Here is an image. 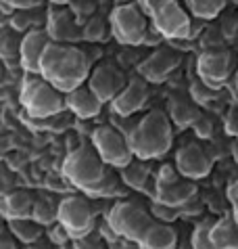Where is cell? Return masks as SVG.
Here are the masks:
<instances>
[{
    "mask_svg": "<svg viewBox=\"0 0 238 249\" xmlns=\"http://www.w3.org/2000/svg\"><path fill=\"white\" fill-rule=\"evenodd\" d=\"M90 71H92V65L82 48L75 44L51 42L42 54L38 75L51 82L63 94H67L84 86V82H88Z\"/></svg>",
    "mask_w": 238,
    "mask_h": 249,
    "instance_id": "1",
    "label": "cell"
},
{
    "mask_svg": "<svg viewBox=\"0 0 238 249\" xmlns=\"http://www.w3.org/2000/svg\"><path fill=\"white\" fill-rule=\"evenodd\" d=\"M130 149L136 159L151 161V159L163 157L171 149L173 128L165 111L153 109L136 122L134 130L128 134Z\"/></svg>",
    "mask_w": 238,
    "mask_h": 249,
    "instance_id": "2",
    "label": "cell"
},
{
    "mask_svg": "<svg viewBox=\"0 0 238 249\" xmlns=\"http://www.w3.org/2000/svg\"><path fill=\"white\" fill-rule=\"evenodd\" d=\"M61 170L63 178L84 193L102 180L109 172V165L99 157L92 144H80L73 151H69V155L63 159Z\"/></svg>",
    "mask_w": 238,
    "mask_h": 249,
    "instance_id": "3",
    "label": "cell"
},
{
    "mask_svg": "<svg viewBox=\"0 0 238 249\" xmlns=\"http://www.w3.org/2000/svg\"><path fill=\"white\" fill-rule=\"evenodd\" d=\"M21 105L27 115L36 120H48L65 109V94L46 82L42 75H32L21 88Z\"/></svg>",
    "mask_w": 238,
    "mask_h": 249,
    "instance_id": "4",
    "label": "cell"
},
{
    "mask_svg": "<svg viewBox=\"0 0 238 249\" xmlns=\"http://www.w3.org/2000/svg\"><path fill=\"white\" fill-rule=\"evenodd\" d=\"M109 226L115 231L117 237L134 241V243H142L146 231L155 222L151 212H146L142 205L136 201H117L109 210L107 218Z\"/></svg>",
    "mask_w": 238,
    "mask_h": 249,
    "instance_id": "5",
    "label": "cell"
},
{
    "mask_svg": "<svg viewBox=\"0 0 238 249\" xmlns=\"http://www.w3.org/2000/svg\"><path fill=\"white\" fill-rule=\"evenodd\" d=\"M109 30L113 38L123 46H138L144 44V38L149 34V17L136 2L130 4H115V9L109 15Z\"/></svg>",
    "mask_w": 238,
    "mask_h": 249,
    "instance_id": "6",
    "label": "cell"
},
{
    "mask_svg": "<svg viewBox=\"0 0 238 249\" xmlns=\"http://www.w3.org/2000/svg\"><path fill=\"white\" fill-rule=\"evenodd\" d=\"M90 144L109 168L121 170L136 159L130 149L128 136L113 126H96L92 130V136H90Z\"/></svg>",
    "mask_w": 238,
    "mask_h": 249,
    "instance_id": "7",
    "label": "cell"
},
{
    "mask_svg": "<svg viewBox=\"0 0 238 249\" xmlns=\"http://www.w3.org/2000/svg\"><path fill=\"white\" fill-rule=\"evenodd\" d=\"M59 224L65 226L71 239H80L92 232L96 226V213L88 199L80 195H65L59 201Z\"/></svg>",
    "mask_w": 238,
    "mask_h": 249,
    "instance_id": "8",
    "label": "cell"
},
{
    "mask_svg": "<svg viewBox=\"0 0 238 249\" xmlns=\"http://www.w3.org/2000/svg\"><path fill=\"white\" fill-rule=\"evenodd\" d=\"M151 25L165 40H188L190 38L192 21L190 15L182 9L178 0H165L159 9L149 17Z\"/></svg>",
    "mask_w": 238,
    "mask_h": 249,
    "instance_id": "9",
    "label": "cell"
},
{
    "mask_svg": "<svg viewBox=\"0 0 238 249\" xmlns=\"http://www.w3.org/2000/svg\"><path fill=\"white\" fill-rule=\"evenodd\" d=\"M234 73V54L226 48H209L197 59V78L207 86L221 90Z\"/></svg>",
    "mask_w": 238,
    "mask_h": 249,
    "instance_id": "10",
    "label": "cell"
},
{
    "mask_svg": "<svg viewBox=\"0 0 238 249\" xmlns=\"http://www.w3.org/2000/svg\"><path fill=\"white\" fill-rule=\"evenodd\" d=\"M213 155L201 142H186L176 151V168L186 180H203L213 170Z\"/></svg>",
    "mask_w": 238,
    "mask_h": 249,
    "instance_id": "11",
    "label": "cell"
},
{
    "mask_svg": "<svg viewBox=\"0 0 238 249\" xmlns=\"http://www.w3.org/2000/svg\"><path fill=\"white\" fill-rule=\"evenodd\" d=\"M180 63H182V57L178 51L161 46L157 51H153L149 57L138 65V73H140V78L144 82H149V84H163L180 67Z\"/></svg>",
    "mask_w": 238,
    "mask_h": 249,
    "instance_id": "12",
    "label": "cell"
},
{
    "mask_svg": "<svg viewBox=\"0 0 238 249\" xmlns=\"http://www.w3.org/2000/svg\"><path fill=\"white\" fill-rule=\"evenodd\" d=\"M128 84V78L113 63H101L92 67L88 75V88L101 99V103H111Z\"/></svg>",
    "mask_w": 238,
    "mask_h": 249,
    "instance_id": "13",
    "label": "cell"
},
{
    "mask_svg": "<svg viewBox=\"0 0 238 249\" xmlns=\"http://www.w3.org/2000/svg\"><path fill=\"white\" fill-rule=\"evenodd\" d=\"M46 34L52 42L61 44H75L82 40V23L78 21V17L71 13V9H48L46 15Z\"/></svg>",
    "mask_w": 238,
    "mask_h": 249,
    "instance_id": "14",
    "label": "cell"
},
{
    "mask_svg": "<svg viewBox=\"0 0 238 249\" xmlns=\"http://www.w3.org/2000/svg\"><path fill=\"white\" fill-rule=\"evenodd\" d=\"M149 82H144L142 78H134L128 80V84L121 92H119L113 101H111V109L113 115H121V117H132L134 113L142 111L149 103Z\"/></svg>",
    "mask_w": 238,
    "mask_h": 249,
    "instance_id": "15",
    "label": "cell"
},
{
    "mask_svg": "<svg viewBox=\"0 0 238 249\" xmlns=\"http://www.w3.org/2000/svg\"><path fill=\"white\" fill-rule=\"evenodd\" d=\"M52 40L48 38V34L44 27H36L30 30L27 34L21 36V57H19V65L25 69L30 75H38L40 73V61L44 54L46 46Z\"/></svg>",
    "mask_w": 238,
    "mask_h": 249,
    "instance_id": "16",
    "label": "cell"
},
{
    "mask_svg": "<svg viewBox=\"0 0 238 249\" xmlns=\"http://www.w3.org/2000/svg\"><path fill=\"white\" fill-rule=\"evenodd\" d=\"M194 197H197V184L192 180H186V178H180V180L171 184L155 186V193H153V201L178 207V210L194 201Z\"/></svg>",
    "mask_w": 238,
    "mask_h": 249,
    "instance_id": "17",
    "label": "cell"
},
{
    "mask_svg": "<svg viewBox=\"0 0 238 249\" xmlns=\"http://www.w3.org/2000/svg\"><path fill=\"white\" fill-rule=\"evenodd\" d=\"M102 105L104 103H101V99L88 86H80L65 94V107L75 117H80V120H92V117H96L101 113Z\"/></svg>",
    "mask_w": 238,
    "mask_h": 249,
    "instance_id": "18",
    "label": "cell"
},
{
    "mask_svg": "<svg viewBox=\"0 0 238 249\" xmlns=\"http://www.w3.org/2000/svg\"><path fill=\"white\" fill-rule=\"evenodd\" d=\"M201 115L203 113H201L199 105L190 99V96L171 94L170 101H167V117H170V122L180 130L192 128L194 122H197Z\"/></svg>",
    "mask_w": 238,
    "mask_h": 249,
    "instance_id": "19",
    "label": "cell"
},
{
    "mask_svg": "<svg viewBox=\"0 0 238 249\" xmlns=\"http://www.w3.org/2000/svg\"><path fill=\"white\" fill-rule=\"evenodd\" d=\"M34 201L30 191L25 189H15L9 195L0 197V213L9 220H21V218H32V210H34Z\"/></svg>",
    "mask_w": 238,
    "mask_h": 249,
    "instance_id": "20",
    "label": "cell"
},
{
    "mask_svg": "<svg viewBox=\"0 0 238 249\" xmlns=\"http://www.w3.org/2000/svg\"><path fill=\"white\" fill-rule=\"evenodd\" d=\"M178 243L180 241H178L176 228L155 220V222L151 224L149 231H146L140 247H144V249H176Z\"/></svg>",
    "mask_w": 238,
    "mask_h": 249,
    "instance_id": "21",
    "label": "cell"
},
{
    "mask_svg": "<svg viewBox=\"0 0 238 249\" xmlns=\"http://www.w3.org/2000/svg\"><path fill=\"white\" fill-rule=\"evenodd\" d=\"M119 178H121V182L132 191H149V182L153 180L149 163L142 161V159H134V161L128 163L125 168H121Z\"/></svg>",
    "mask_w": 238,
    "mask_h": 249,
    "instance_id": "22",
    "label": "cell"
},
{
    "mask_svg": "<svg viewBox=\"0 0 238 249\" xmlns=\"http://www.w3.org/2000/svg\"><path fill=\"white\" fill-rule=\"evenodd\" d=\"M209 234L218 249H234L238 245V224L234 222V218L215 220Z\"/></svg>",
    "mask_w": 238,
    "mask_h": 249,
    "instance_id": "23",
    "label": "cell"
},
{
    "mask_svg": "<svg viewBox=\"0 0 238 249\" xmlns=\"http://www.w3.org/2000/svg\"><path fill=\"white\" fill-rule=\"evenodd\" d=\"M9 232L15 237V241L23 245H30L40 237H44V226H40L32 218H21V220H9Z\"/></svg>",
    "mask_w": 238,
    "mask_h": 249,
    "instance_id": "24",
    "label": "cell"
},
{
    "mask_svg": "<svg viewBox=\"0 0 238 249\" xmlns=\"http://www.w3.org/2000/svg\"><path fill=\"white\" fill-rule=\"evenodd\" d=\"M21 57V38L17 32H13L11 27H2L0 30V59L6 67L19 65Z\"/></svg>",
    "mask_w": 238,
    "mask_h": 249,
    "instance_id": "25",
    "label": "cell"
},
{
    "mask_svg": "<svg viewBox=\"0 0 238 249\" xmlns=\"http://www.w3.org/2000/svg\"><path fill=\"white\" fill-rule=\"evenodd\" d=\"M32 220H36L40 226H52L59 222V203L51 197H40L34 201Z\"/></svg>",
    "mask_w": 238,
    "mask_h": 249,
    "instance_id": "26",
    "label": "cell"
},
{
    "mask_svg": "<svg viewBox=\"0 0 238 249\" xmlns=\"http://www.w3.org/2000/svg\"><path fill=\"white\" fill-rule=\"evenodd\" d=\"M88 197H92V199H104V197H121L123 195V182H121V178L115 176L113 172H107L104 174V178L99 182V184H94L92 189H88V191H84Z\"/></svg>",
    "mask_w": 238,
    "mask_h": 249,
    "instance_id": "27",
    "label": "cell"
},
{
    "mask_svg": "<svg viewBox=\"0 0 238 249\" xmlns=\"http://www.w3.org/2000/svg\"><path fill=\"white\" fill-rule=\"evenodd\" d=\"M186 9L201 21H211L226 9V0H186Z\"/></svg>",
    "mask_w": 238,
    "mask_h": 249,
    "instance_id": "28",
    "label": "cell"
},
{
    "mask_svg": "<svg viewBox=\"0 0 238 249\" xmlns=\"http://www.w3.org/2000/svg\"><path fill=\"white\" fill-rule=\"evenodd\" d=\"M107 32H109V21L102 19L101 15H92L82 23V40H86V42L92 44L102 42L107 38Z\"/></svg>",
    "mask_w": 238,
    "mask_h": 249,
    "instance_id": "29",
    "label": "cell"
},
{
    "mask_svg": "<svg viewBox=\"0 0 238 249\" xmlns=\"http://www.w3.org/2000/svg\"><path fill=\"white\" fill-rule=\"evenodd\" d=\"M215 220H203V222H199L197 226H194L192 231V237H190V243L194 249H218L213 245L211 241V226H213Z\"/></svg>",
    "mask_w": 238,
    "mask_h": 249,
    "instance_id": "30",
    "label": "cell"
},
{
    "mask_svg": "<svg viewBox=\"0 0 238 249\" xmlns=\"http://www.w3.org/2000/svg\"><path fill=\"white\" fill-rule=\"evenodd\" d=\"M32 13H36V11H15V13H11L9 25L6 27H11V30L17 32V34H27L30 30H36L38 23H36V17H34Z\"/></svg>",
    "mask_w": 238,
    "mask_h": 249,
    "instance_id": "31",
    "label": "cell"
},
{
    "mask_svg": "<svg viewBox=\"0 0 238 249\" xmlns=\"http://www.w3.org/2000/svg\"><path fill=\"white\" fill-rule=\"evenodd\" d=\"M190 99L197 103V105H209V103L218 101L220 99V90H215V88L207 86L205 82H201L199 78L190 84Z\"/></svg>",
    "mask_w": 238,
    "mask_h": 249,
    "instance_id": "32",
    "label": "cell"
},
{
    "mask_svg": "<svg viewBox=\"0 0 238 249\" xmlns=\"http://www.w3.org/2000/svg\"><path fill=\"white\" fill-rule=\"evenodd\" d=\"M151 213H153V218H157L159 222H165V224H171L173 220H178L182 216V212L178 207H170V205H163V203H157V201H153Z\"/></svg>",
    "mask_w": 238,
    "mask_h": 249,
    "instance_id": "33",
    "label": "cell"
},
{
    "mask_svg": "<svg viewBox=\"0 0 238 249\" xmlns=\"http://www.w3.org/2000/svg\"><path fill=\"white\" fill-rule=\"evenodd\" d=\"M44 4V0H0V6L9 13L15 11H38Z\"/></svg>",
    "mask_w": 238,
    "mask_h": 249,
    "instance_id": "34",
    "label": "cell"
},
{
    "mask_svg": "<svg viewBox=\"0 0 238 249\" xmlns=\"http://www.w3.org/2000/svg\"><path fill=\"white\" fill-rule=\"evenodd\" d=\"M75 249H109V243L104 241L99 232H88L80 239H73Z\"/></svg>",
    "mask_w": 238,
    "mask_h": 249,
    "instance_id": "35",
    "label": "cell"
},
{
    "mask_svg": "<svg viewBox=\"0 0 238 249\" xmlns=\"http://www.w3.org/2000/svg\"><path fill=\"white\" fill-rule=\"evenodd\" d=\"M153 178H155V186H163V184H171V182L180 180L182 176H180V172L176 168V163H173V165L171 163H163Z\"/></svg>",
    "mask_w": 238,
    "mask_h": 249,
    "instance_id": "36",
    "label": "cell"
},
{
    "mask_svg": "<svg viewBox=\"0 0 238 249\" xmlns=\"http://www.w3.org/2000/svg\"><path fill=\"white\" fill-rule=\"evenodd\" d=\"M69 9H71V13L82 23V21H86V19H90L94 15L96 4H94V0H73V2L69 4Z\"/></svg>",
    "mask_w": 238,
    "mask_h": 249,
    "instance_id": "37",
    "label": "cell"
},
{
    "mask_svg": "<svg viewBox=\"0 0 238 249\" xmlns=\"http://www.w3.org/2000/svg\"><path fill=\"white\" fill-rule=\"evenodd\" d=\"M15 191V174L4 161H0V197Z\"/></svg>",
    "mask_w": 238,
    "mask_h": 249,
    "instance_id": "38",
    "label": "cell"
},
{
    "mask_svg": "<svg viewBox=\"0 0 238 249\" xmlns=\"http://www.w3.org/2000/svg\"><path fill=\"white\" fill-rule=\"evenodd\" d=\"M223 130L228 136L238 138V107H230V111L223 117Z\"/></svg>",
    "mask_w": 238,
    "mask_h": 249,
    "instance_id": "39",
    "label": "cell"
},
{
    "mask_svg": "<svg viewBox=\"0 0 238 249\" xmlns=\"http://www.w3.org/2000/svg\"><path fill=\"white\" fill-rule=\"evenodd\" d=\"M194 132H197V136L199 138H211V134H213V122L209 120L207 115H201L197 122H194Z\"/></svg>",
    "mask_w": 238,
    "mask_h": 249,
    "instance_id": "40",
    "label": "cell"
},
{
    "mask_svg": "<svg viewBox=\"0 0 238 249\" xmlns=\"http://www.w3.org/2000/svg\"><path fill=\"white\" fill-rule=\"evenodd\" d=\"M48 239L54 241V243H57V245L61 247L63 243H67V241L71 239V237H69V232L65 231V226H61V224L57 222V224L48 226Z\"/></svg>",
    "mask_w": 238,
    "mask_h": 249,
    "instance_id": "41",
    "label": "cell"
},
{
    "mask_svg": "<svg viewBox=\"0 0 238 249\" xmlns=\"http://www.w3.org/2000/svg\"><path fill=\"white\" fill-rule=\"evenodd\" d=\"M228 201H230V205H232V218H234V222L238 224V180L230 182V186H228Z\"/></svg>",
    "mask_w": 238,
    "mask_h": 249,
    "instance_id": "42",
    "label": "cell"
},
{
    "mask_svg": "<svg viewBox=\"0 0 238 249\" xmlns=\"http://www.w3.org/2000/svg\"><path fill=\"white\" fill-rule=\"evenodd\" d=\"M163 2H165V0H136V4L142 9V13H144L146 17H151Z\"/></svg>",
    "mask_w": 238,
    "mask_h": 249,
    "instance_id": "43",
    "label": "cell"
},
{
    "mask_svg": "<svg viewBox=\"0 0 238 249\" xmlns=\"http://www.w3.org/2000/svg\"><path fill=\"white\" fill-rule=\"evenodd\" d=\"M25 249H59V245L54 243V241H51L48 237H40L38 241H34V243L25 245Z\"/></svg>",
    "mask_w": 238,
    "mask_h": 249,
    "instance_id": "44",
    "label": "cell"
},
{
    "mask_svg": "<svg viewBox=\"0 0 238 249\" xmlns=\"http://www.w3.org/2000/svg\"><path fill=\"white\" fill-rule=\"evenodd\" d=\"M109 249H140L138 243H134V241H128V239H115L113 243H109Z\"/></svg>",
    "mask_w": 238,
    "mask_h": 249,
    "instance_id": "45",
    "label": "cell"
},
{
    "mask_svg": "<svg viewBox=\"0 0 238 249\" xmlns=\"http://www.w3.org/2000/svg\"><path fill=\"white\" fill-rule=\"evenodd\" d=\"M0 249H17L15 237L11 232H0Z\"/></svg>",
    "mask_w": 238,
    "mask_h": 249,
    "instance_id": "46",
    "label": "cell"
},
{
    "mask_svg": "<svg viewBox=\"0 0 238 249\" xmlns=\"http://www.w3.org/2000/svg\"><path fill=\"white\" fill-rule=\"evenodd\" d=\"M11 153V142L4 134H0V161H4L6 155Z\"/></svg>",
    "mask_w": 238,
    "mask_h": 249,
    "instance_id": "47",
    "label": "cell"
},
{
    "mask_svg": "<svg viewBox=\"0 0 238 249\" xmlns=\"http://www.w3.org/2000/svg\"><path fill=\"white\" fill-rule=\"evenodd\" d=\"M4 25H9V13L0 6V27H4Z\"/></svg>",
    "mask_w": 238,
    "mask_h": 249,
    "instance_id": "48",
    "label": "cell"
},
{
    "mask_svg": "<svg viewBox=\"0 0 238 249\" xmlns=\"http://www.w3.org/2000/svg\"><path fill=\"white\" fill-rule=\"evenodd\" d=\"M6 71H9V67L2 63V59H0V84H2V82L6 80Z\"/></svg>",
    "mask_w": 238,
    "mask_h": 249,
    "instance_id": "49",
    "label": "cell"
},
{
    "mask_svg": "<svg viewBox=\"0 0 238 249\" xmlns=\"http://www.w3.org/2000/svg\"><path fill=\"white\" fill-rule=\"evenodd\" d=\"M48 2H51L52 6H69L73 0H48Z\"/></svg>",
    "mask_w": 238,
    "mask_h": 249,
    "instance_id": "50",
    "label": "cell"
},
{
    "mask_svg": "<svg viewBox=\"0 0 238 249\" xmlns=\"http://www.w3.org/2000/svg\"><path fill=\"white\" fill-rule=\"evenodd\" d=\"M9 231V222H6V218L0 213V232H6Z\"/></svg>",
    "mask_w": 238,
    "mask_h": 249,
    "instance_id": "51",
    "label": "cell"
},
{
    "mask_svg": "<svg viewBox=\"0 0 238 249\" xmlns=\"http://www.w3.org/2000/svg\"><path fill=\"white\" fill-rule=\"evenodd\" d=\"M232 157H234V161L238 163V138H234V142H232Z\"/></svg>",
    "mask_w": 238,
    "mask_h": 249,
    "instance_id": "52",
    "label": "cell"
},
{
    "mask_svg": "<svg viewBox=\"0 0 238 249\" xmlns=\"http://www.w3.org/2000/svg\"><path fill=\"white\" fill-rule=\"evenodd\" d=\"M176 249H194V247H192V243H190V239H188V241H182V243H178Z\"/></svg>",
    "mask_w": 238,
    "mask_h": 249,
    "instance_id": "53",
    "label": "cell"
},
{
    "mask_svg": "<svg viewBox=\"0 0 238 249\" xmlns=\"http://www.w3.org/2000/svg\"><path fill=\"white\" fill-rule=\"evenodd\" d=\"M59 249H75V243H73V239H69L67 243H63Z\"/></svg>",
    "mask_w": 238,
    "mask_h": 249,
    "instance_id": "54",
    "label": "cell"
},
{
    "mask_svg": "<svg viewBox=\"0 0 238 249\" xmlns=\"http://www.w3.org/2000/svg\"><path fill=\"white\" fill-rule=\"evenodd\" d=\"M232 78H234V86H236V90H238V69L234 71V75H232Z\"/></svg>",
    "mask_w": 238,
    "mask_h": 249,
    "instance_id": "55",
    "label": "cell"
},
{
    "mask_svg": "<svg viewBox=\"0 0 238 249\" xmlns=\"http://www.w3.org/2000/svg\"><path fill=\"white\" fill-rule=\"evenodd\" d=\"M234 249H238V245H236V247H234Z\"/></svg>",
    "mask_w": 238,
    "mask_h": 249,
    "instance_id": "56",
    "label": "cell"
},
{
    "mask_svg": "<svg viewBox=\"0 0 238 249\" xmlns=\"http://www.w3.org/2000/svg\"><path fill=\"white\" fill-rule=\"evenodd\" d=\"M140 249H144V247H140Z\"/></svg>",
    "mask_w": 238,
    "mask_h": 249,
    "instance_id": "57",
    "label": "cell"
}]
</instances>
